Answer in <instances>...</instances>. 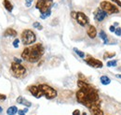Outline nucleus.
<instances>
[{
    "instance_id": "nucleus-35",
    "label": "nucleus",
    "mask_w": 121,
    "mask_h": 115,
    "mask_svg": "<svg viewBox=\"0 0 121 115\" xmlns=\"http://www.w3.org/2000/svg\"><path fill=\"white\" fill-rule=\"evenodd\" d=\"M24 110V112H25V113H26V112H27V111H28V109H24V110Z\"/></svg>"
},
{
    "instance_id": "nucleus-10",
    "label": "nucleus",
    "mask_w": 121,
    "mask_h": 115,
    "mask_svg": "<svg viewBox=\"0 0 121 115\" xmlns=\"http://www.w3.org/2000/svg\"><path fill=\"white\" fill-rule=\"evenodd\" d=\"M107 15L108 14L106 13L105 11H104L102 9H97L95 10V12H94V19L97 22H102V21H104Z\"/></svg>"
},
{
    "instance_id": "nucleus-9",
    "label": "nucleus",
    "mask_w": 121,
    "mask_h": 115,
    "mask_svg": "<svg viewBox=\"0 0 121 115\" xmlns=\"http://www.w3.org/2000/svg\"><path fill=\"white\" fill-rule=\"evenodd\" d=\"M27 89H28V91L30 92L31 94H32L35 97H36V98H40V97L43 96V93L40 91L39 87L36 86V85H30Z\"/></svg>"
},
{
    "instance_id": "nucleus-37",
    "label": "nucleus",
    "mask_w": 121,
    "mask_h": 115,
    "mask_svg": "<svg viewBox=\"0 0 121 115\" xmlns=\"http://www.w3.org/2000/svg\"><path fill=\"white\" fill-rule=\"evenodd\" d=\"M82 115H87V113H86V112H83V113H82Z\"/></svg>"
},
{
    "instance_id": "nucleus-20",
    "label": "nucleus",
    "mask_w": 121,
    "mask_h": 115,
    "mask_svg": "<svg viewBox=\"0 0 121 115\" xmlns=\"http://www.w3.org/2000/svg\"><path fill=\"white\" fill-rule=\"evenodd\" d=\"M74 51H75V53H76V54L79 56V57L81 58H84L85 57V53H83V52H81V51H79V50H77L76 48H74Z\"/></svg>"
},
{
    "instance_id": "nucleus-15",
    "label": "nucleus",
    "mask_w": 121,
    "mask_h": 115,
    "mask_svg": "<svg viewBox=\"0 0 121 115\" xmlns=\"http://www.w3.org/2000/svg\"><path fill=\"white\" fill-rule=\"evenodd\" d=\"M3 5H4L5 9H6L8 11H9V12L12 11V10H13V5L11 4L10 1H9V0H4V1H3Z\"/></svg>"
},
{
    "instance_id": "nucleus-13",
    "label": "nucleus",
    "mask_w": 121,
    "mask_h": 115,
    "mask_svg": "<svg viewBox=\"0 0 121 115\" xmlns=\"http://www.w3.org/2000/svg\"><path fill=\"white\" fill-rule=\"evenodd\" d=\"M17 103L18 104H21V105H23V106H25V107H27V108H29L32 106V103L29 102L28 100H26L24 97H22V96H19L18 98H17Z\"/></svg>"
},
{
    "instance_id": "nucleus-6",
    "label": "nucleus",
    "mask_w": 121,
    "mask_h": 115,
    "mask_svg": "<svg viewBox=\"0 0 121 115\" xmlns=\"http://www.w3.org/2000/svg\"><path fill=\"white\" fill-rule=\"evenodd\" d=\"M52 6H53V0H37L35 4V8L39 10L41 14L50 10Z\"/></svg>"
},
{
    "instance_id": "nucleus-23",
    "label": "nucleus",
    "mask_w": 121,
    "mask_h": 115,
    "mask_svg": "<svg viewBox=\"0 0 121 115\" xmlns=\"http://www.w3.org/2000/svg\"><path fill=\"white\" fill-rule=\"evenodd\" d=\"M50 14H51V11L48 10V11H47V12H45V13H43V14L40 15V18L43 19V20H45L46 18H48V16H50Z\"/></svg>"
},
{
    "instance_id": "nucleus-4",
    "label": "nucleus",
    "mask_w": 121,
    "mask_h": 115,
    "mask_svg": "<svg viewBox=\"0 0 121 115\" xmlns=\"http://www.w3.org/2000/svg\"><path fill=\"white\" fill-rule=\"evenodd\" d=\"M40 91L43 93V96H45V97L47 99H53L57 96V91L55 89H53L51 86L48 85V84H39L38 85Z\"/></svg>"
},
{
    "instance_id": "nucleus-26",
    "label": "nucleus",
    "mask_w": 121,
    "mask_h": 115,
    "mask_svg": "<svg viewBox=\"0 0 121 115\" xmlns=\"http://www.w3.org/2000/svg\"><path fill=\"white\" fill-rule=\"evenodd\" d=\"M115 34H116L117 36H121V28L117 27V28L116 29V31H115Z\"/></svg>"
},
{
    "instance_id": "nucleus-3",
    "label": "nucleus",
    "mask_w": 121,
    "mask_h": 115,
    "mask_svg": "<svg viewBox=\"0 0 121 115\" xmlns=\"http://www.w3.org/2000/svg\"><path fill=\"white\" fill-rule=\"evenodd\" d=\"M10 70H11V74L17 79H22L26 75V68L22 64H18L16 62L11 63Z\"/></svg>"
},
{
    "instance_id": "nucleus-25",
    "label": "nucleus",
    "mask_w": 121,
    "mask_h": 115,
    "mask_svg": "<svg viewBox=\"0 0 121 115\" xmlns=\"http://www.w3.org/2000/svg\"><path fill=\"white\" fill-rule=\"evenodd\" d=\"M32 3H33V0H25V6L27 8H30L32 6Z\"/></svg>"
},
{
    "instance_id": "nucleus-19",
    "label": "nucleus",
    "mask_w": 121,
    "mask_h": 115,
    "mask_svg": "<svg viewBox=\"0 0 121 115\" xmlns=\"http://www.w3.org/2000/svg\"><path fill=\"white\" fill-rule=\"evenodd\" d=\"M117 60H110V61L107 62L106 65H107L108 67H117Z\"/></svg>"
},
{
    "instance_id": "nucleus-2",
    "label": "nucleus",
    "mask_w": 121,
    "mask_h": 115,
    "mask_svg": "<svg viewBox=\"0 0 121 115\" xmlns=\"http://www.w3.org/2000/svg\"><path fill=\"white\" fill-rule=\"evenodd\" d=\"M21 38H22V44L24 46H28V45L35 43V40H36L35 34L32 30H30V29L23 30L22 33V35H21Z\"/></svg>"
},
{
    "instance_id": "nucleus-36",
    "label": "nucleus",
    "mask_w": 121,
    "mask_h": 115,
    "mask_svg": "<svg viewBox=\"0 0 121 115\" xmlns=\"http://www.w3.org/2000/svg\"><path fill=\"white\" fill-rule=\"evenodd\" d=\"M2 111H3V109H2V108H1V106H0V113H1Z\"/></svg>"
},
{
    "instance_id": "nucleus-28",
    "label": "nucleus",
    "mask_w": 121,
    "mask_h": 115,
    "mask_svg": "<svg viewBox=\"0 0 121 115\" xmlns=\"http://www.w3.org/2000/svg\"><path fill=\"white\" fill-rule=\"evenodd\" d=\"M73 115H80V110H75L73 111Z\"/></svg>"
},
{
    "instance_id": "nucleus-34",
    "label": "nucleus",
    "mask_w": 121,
    "mask_h": 115,
    "mask_svg": "<svg viewBox=\"0 0 121 115\" xmlns=\"http://www.w3.org/2000/svg\"><path fill=\"white\" fill-rule=\"evenodd\" d=\"M117 25H118V23H115L114 24V26H117Z\"/></svg>"
},
{
    "instance_id": "nucleus-33",
    "label": "nucleus",
    "mask_w": 121,
    "mask_h": 115,
    "mask_svg": "<svg viewBox=\"0 0 121 115\" xmlns=\"http://www.w3.org/2000/svg\"><path fill=\"white\" fill-rule=\"evenodd\" d=\"M117 78H119V79H121V74H117Z\"/></svg>"
},
{
    "instance_id": "nucleus-27",
    "label": "nucleus",
    "mask_w": 121,
    "mask_h": 115,
    "mask_svg": "<svg viewBox=\"0 0 121 115\" xmlns=\"http://www.w3.org/2000/svg\"><path fill=\"white\" fill-rule=\"evenodd\" d=\"M7 99V96H5V95H2V94H0V101H4Z\"/></svg>"
},
{
    "instance_id": "nucleus-17",
    "label": "nucleus",
    "mask_w": 121,
    "mask_h": 115,
    "mask_svg": "<svg viewBox=\"0 0 121 115\" xmlns=\"http://www.w3.org/2000/svg\"><path fill=\"white\" fill-rule=\"evenodd\" d=\"M100 80H101L102 84H104V85H108V84L111 82V80H110L107 76H102V77L100 78Z\"/></svg>"
},
{
    "instance_id": "nucleus-11",
    "label": "nucleus",
    "mask_w": 121,
    "mask_h": 115,
    "mask_svg": "<svg viewBox=\"0 0 121 115\" xmlns=\"http://www.w3.org/2000/svg\"><path fill=\"white\" fill-rule=\"evenodd\" d=\"M89 110L92 115H104V111L101 109V105H93Z\"/></svg>"
},
{
    "instance_id": "nucleus-29",
    "label": "nucleus",
    "mask_w": 121,
    "mask_h": 115,
    "mask_svg": "<svg viewBox=\"0 0 121 115\" xmlns=\"http://www.w3.org/2000/svg\"><path fill=\"white\" fill-rule=\"evenodd\" d=\"M112 1H114L115 3H117V5L118 7H120V8H121V1H120V0H112Z\"/></svg>"
},
{
    "instance_id": "nucleus-8",
    "label": "nucleus",
    "mask_w": 121,
    "mask_h": 115,
    "mask_svg": "<svg viewBox=\"0 0 121 115\" xmlns=\"http://www.w3.org/2000/svg\"><path fill=\"white\" fill-rule=\"evenodd\" d=\"M85 62L89 65V66H91L92 67H94V68H101V67H103V63L100 61V60H98V59H96V58H93V57H88L86 60H85Z\"/></svg>"
},
{
    "instance_id": "nucleus-32",
    "label": "nucleus",
    "mask_w": 121,
    "mask_h": 115,
    "mask_svg": "<svg viewBox=\"0 0 121 115\" xmlns=\"http://www.w3.org/2000/svg\"><path fill=\"white\" fill-rule=\"evenodd\" d=\"M110 31H111V32H115V31H116V27H115L114 25L110 26Z\"/></svg>"
},
{
    "instance_id": "nucleus-21",
    "label": "nucleus",
    "mask_w": 121,
    "mask_h": 115,
    "mask_svg": "<svg viewBox=\"0 0 121 115\" xmlns=\"http://www.w3.org/2000/svg\"><path fill=\"white\" fill-rule=\"evenodd\" d=\"M33 26H34L35 28H36L37 30H42V29H43V26H42L38 22H35V23L33 24Z\"/></svg>"
},
{
    "instance_id": "nucleus-5",
    "label": "nucleus",
    "mask_w": 121,
    "mask_h": 115,
    "mask_svg": "<svg viewBox=\"0 0 121 115\" xmlns=\"http://www.w3.org/2000/svg\"><path fill=\"white\" fill-rule=\"evenodd\" d=\"M100 9H102L104 11H105L108 15L115 14V13L119 12V9L116 5L112 4L109 1H102L101 4H100Z\"/></svg>"
},
{
    "instance_id": "nucleus-31",
    "label": "nucleus",
    "mask_w": 121,
    "mask_h": 115,
    "mask_svg": "<svg viewBox=\"0 0 121 115\" xmlns=\"http://www.w3.org/2000/svg\"><path fill=\"white\" fill-rule=\"evenodd\" d=\"M18 113H19V115H25L24 110H18Z\"/></svg>"
},
{
    "instance_id": "nucleus-12",
    "label": "nucleus",
    "mask_w": 121,
    "mask_h": 115,
    "mask_svg": "<svg viewBox=\"0 0 121 115\" xmlns=\"http://www.w3.org/2000/svg\"><path fill=\"white\" fill-rule=\"evenodd\" d=\"M87 34H88V36L91 38V39L95 38L96 36H97V30L95 28V26L90 24V25L88 26V29H87Z\"/></svg>"
},
{
    "instance_id": "nucleus-14",
    "label": "nucleus",
    "mask_w": 121,
    "mask_h": 115,
    "mask_svg": "<svg viewBox=\"0 0 121 115\" xmlns=\"http://www.w3.org/2000/svg\"><path fill=\"white\" fill-rule=\"evenodd\" d=\"M17 36V31L12 28H8L4 32V37H10V38H14Z\"/></svg>"
},
{
    "instance_id": "nucleus-18",
    "label": "nucleus",
    "mask_w": 121,
    "mask_h": 115,
    "mask_svg": "<svg viewBox=\"0 0 121 115\" xmlns=\"http://www.w3.org/2000/svg\"><path fill=\"white\" fill-rule=\"evenodd\" d=\"M100 38H102V40H104V44H107L108 43V37H107V35H106V33L104 32V31H101L100 32Z\"/></svg>"
},
{
    "instance_id": "nucleus-7",
    "label": "nucleus",
    "mask_w": 121,
    "mask_h": 115,
    "mask_svg": "<svg viewBox=\"0 0 121 115\" xmlns=\"http://www.w3.org/2000/svg\"><path fill=\"white\" fill-rule=\"evenodd\" d=\"M76 20L77 24L81 26H86L87 24H89L90 23V19L87 15L83 12H76Z\"/></svg>"
},
{
    "instance_id": "nucleus-16",
    "label": "nucleus",
    "mask_w": 121,
    "mask_h": 115,
    "mask_svg": "<svg viewBox=\"0 0 121 115\" xmlns=\"http://www.w3.org/2000/svg\"><path fill=\"white\" fill-rule=\"evenodd\" d=\"M17 112H18V109H17L16 106H11V107H9V108L8 109V110H7V114L8 115H15Z\"/></svg>"
},
{
    "instance_id": "nucleus-1",
    "label": "nucleus",
    "mask_w": 121,
    "mask_h": 115,
    "mask_svg": "<svg viewBox=\"0 0 121 115\" xmlns=\"http://www.w3.org/2000/svg\"><path fill=\"white\" fill-rule=\"evenodd\" d=\"M45 53V49L41 43H36L33 46L27 47L22 53V58L29 63L38 62Z\"/></svg>"
},
{
    "instance_id": "nucleus-24",
    "label": "nucleus",
    "mask_w": 121,
    "mask_h": 115,
    "mask_svg": "<svg viewBox=\"0 0 121 115\" xmlns=\"http://www.w3.org/2000/svg\"><path fill=\"white\" fill-rule=\"evenodd\" d=\"M19 43H20V39L16 38V39H14V40H13V43H12V45H13V47H14V48H18V47H19Z\"/></svg>"
},
{
    "instance_id": "nucleus-30",
    "label": "nucleus",
    "mask_w": 121,
    "mask_h": 115,
    "mask_svg": "<svg viewBox=\"0 0 121 115\" xmlns=\"http://www.w3.org/2000/svg\"><path fill=\"white\" fill-rule=\"evenodd\" d=\"M14 61H15L16 63H18V64H21L22 63V60L21 59H18V58H14Z\"/></svg>"
},
{
    "instance_id": "nucleus-22",
    "label": "nucleus",
    "mask_w": 121,
    "mask_h": 115,
    "mask_svg": "<svg viewBox=\"0 0 121 115\" xmlns=\"http://www.w3.org/2000/svg\"><path fill=\"white\" fill-rule=\"evenodd\" d=\"M116 55L115 53H105L104 55V59H107V58H112Z\"/></svg>"
}]
</instances>
